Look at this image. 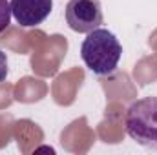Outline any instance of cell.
<instances>
[{
	"mask_svg": "<svg viewBox=\"0 0 157 155\" xmlns=\"http://www.w3.org/2000/svg\"><path fill=\"white\" fill-rule=\"evenodd\" d=\"M11 17L22 28L40 26L53 9V0H11Z\"/></svg>",
	"mask_w": 157,
	"mask_h": 155,
	"instance_id": "4",
	"label": "cell"
},
{
	"mask_svg": "<svg viewBox=\"0 0 157 155\" xmlns=\"http://www.w3.org/2000/svg\"><path fill=\"white\" fill-rule=\"evenodd\" d=\"M80 57L93 75L108 77L117 70L122 57V46L110 29L97 28L86 33V39L80 46Z\"/></svg>",
	"mask_w": 157,
	"mask_h": 155,
	"instance_id": "1",
	"label": "cell"
},
{
	"mask_svg": "<svg viewBox=\"0 0 157 155\" xmlns=\"http://www.w3.org/2000/svg\"><path fill=\"white\" fill-rule=\"evenodd\" d=\"M104 20L99 0H70L66 6V22L77 33H90L101 28Z\"/></svg>",
	"mask_w": 157,
	"mask_h": 155,
	"instance_id": "3",
	"label": "cell"
},
{
	"mask_svg": "<svg viewBox=\"0 0 157 155\" xmlns=\"http://www.w3.org/2000/svg\"><path fill=\"white\" fill-rule=\"evenodd\" d=\"M11 24V7L7 0H0V35L9 28Z\"/></svg>",
	"mask_w": 157,
	"mask_h": 155,
	"instance_id": "5",
	"label": "cell"
},
{
	"mask_svg": "<svg viewBox=\"0 0 157 155\" xmlns=\"http://www.w3.org/2000/svg\"><path fill=\"white\" fill-rule=\"evenodd\" d=\"M126 133L139 146L157 150V97H143L132 102L124 115Z\"/></svg>",
	"mask_w": 157,
	"mask_h": 155,
	"instance_id": "2",
	"label": "cell"
},
{
	"mask_svg": "<svg viewBox=\"0 0 157 155\" xmlns=\"http://www.w3.org/2000/svg\"><path fill=\"white\" fill-rule=\"evenodd\" d=\"M9 73V66H7V57L4 51H0V82H4Z\"/></svg>",
	"mask_w": 157,
	"mask_h": 155,
	"instance_id": "6",
	"label": "cell"
}]
</instances>
